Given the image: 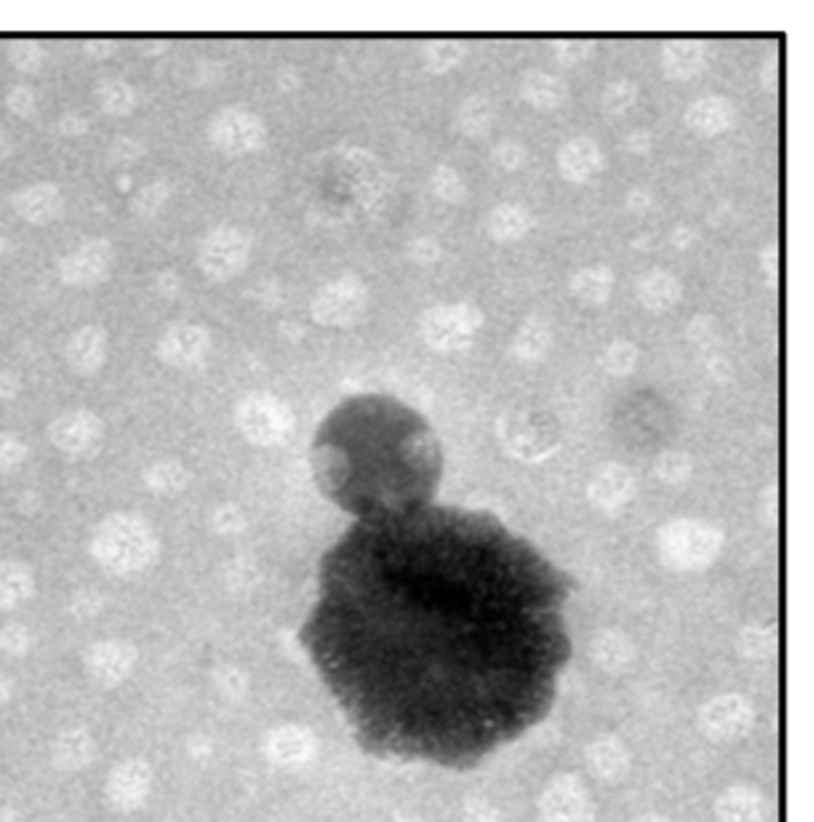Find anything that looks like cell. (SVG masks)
Segmentation results:
<instances>
[{
    "label": "cell",
    "mask_w": 814,
    "mask_h": 822,
    "mask_svg": "<svg viewBox=\"0 0 814 822\" xmlns=\"http://www.w3.org/2000/svg\"><path fill=\"white\" fill-rule=\"evenodd\" d=\"M12 209L22 221L32 225H48L58 221L65 211L63 189L53 182H36L15 191L12 197Z\"/></svg>",
    "instance_id": "8fae6325"
},
{
    "label": "cell",
    "mask_w": 814,
    "mask_h": 822,
    "mask_svg": "<svg viewBox=\"0 0 814 822\" xmlns=\"http://www.w3.org/2000/svg\"><path fill=\"white\" fill-rule=\"evenodd\" d=\"M431 187H433V191H435V195L439 199L451 201V203H457V201H461L466 197V185L461 180V175L457 170H454V168H447V166H439L433 173Z\"/></svg>",
    "instance_id": "f1b7e54d"
},
{
    "label": "cell",
    "mask_w": 814,
    "mask_h": 822,
    "mask_svg": "<svg viewBox=\"0 0 814 822\" xmlns=\"http://www.w3.org/2000/svg\"><path fill=\"white\" fill-rule=\"evenodd\" d=\"M252 256V240L242 227L220 225L203 237L199 246V268L211 280H230L246 268Z\"/></svg>",
    "instance_id": "3957f363"
},
{
    "label": "cell",
    "mask_w": 814,
    "mask_h": 822,
    "mask_svg": "<svg viewBox=\"0 0 814 822\" xmlns=\"http://www.w3.org/2000/svg\"><path fill=\"white\" fill-rule=\"evenodd\" d=\"M707 46L702 41H669L661 51V67L671 79H691L705 70Z\"/></svg>",
    "instance_id": "2e32d148"
},
{
    "label": "cell",
    "mask_w": 814,
    "mask_h": 822,
    "mask_svg": "<svg viewBox=\"0 0 814 822\" xmlns=\"http://www.w3.org/2000/svg\"><path fill=\"white\" fill-rule=\"evenodd\" d=\"M154 484H156L158 488H172V484L177 486V469H172V467H168V469L158 467V469L154 471Z\"/></svg>",
    "instance_id": "b9f144b4"
},
{
    "label": "cell",
    "mask_w": 814,
    "mask_h": 822,
    "mask_svg": "<svg viewBox=\"0 0 814 822\" xmlns=\"http://www.w3.org/2000/svg\"><path fill=\"white\" fill-rule=\"evenodd\" d=\"M624 146L631 151V154H636V156L650 154V148H653V134H650V132H645V130L631 132V134L626 136Z\"/></svg>",
    "instance_id": "74e56055"
},
{
    "label": "cell",
    "mask_w": 814,
    "mask_h": 822,
    "mask_svg": "<svg viewBox=\"0 0 814 822\" xmlns=\"http://www.w3.org/2000/svg\"><path fill=\"white\" fill-rule=\"evenodd\" d=\"M661 553L676 567H698L714 557L720 547V533L698 522H676L659 538Z\"/></svg>",
    "instance_id": "52a82bcc"
},
{
    "label": "cell",
    "mask_w": 814,
    "mask_h": 822,
    "mask_svg": "<svg viewBox=\"0 0 814 822\" xmlns=\"http://www.w3.org/2000/svg\"><path fill=\"white\" fill-rule=\"evenodd\" d=\"M533 230V215L526 206L500 203L488 218V232L500 242H516Z\"/></svg>",
    "instance_id": "d6986e66"
},
{
    "label": "cell",
    "mask_w": 814,
    "mask_h": 822,
    "mask_svg": "<svg viewBox=\"0 0 814 822\" xmlns=\"http://www.w3.org/2000/svg\"><path fill=\"white\" fill-rule=\"evenodd\" d=\"M638 101V87L628 79L612 81L610 87L602 91V108L610 115H624L628 113Z\"/></svg>",
    "instance_id": "484cf974"
},
{
    "label": "cell",
    "mask_w": 814,
    "mask_h": 822,
    "mask_svg": "<svg viewBox=\"0 0 814 822\" xmlns=\"http://www.w3.org/2000/svg\"><path fill=\"white\" fill-rule=\"evenodd\" d=\"M211 349V335L199 323H172L168 331L160 335L158 354L163 362L170 366H197L205 359Z\"/></svg>",
    "instance_id": "9c48e42d"
},
{
    "label": "cell",
    "mask_w": 814,
    "mask_h": 822,
    "mask_svg": "<svg viewBox=\"0 0 814 822\" xmlns=\"http://www.w3.org/2000/svg\"><path fill=\"white\" fill-rule=\"evenodd\" d=\"M482 316L473 304H439L425 311L421 335L433 349L457 352L473 342Z\"/></svg>",
    "instance_id": "7a4b0ae2"
},
{
    "label": "cell",
    "mask_w": 814,
    "mask_h": 822,
    "mask_svg": "<svg viewBox=\"0 0 814 822\" xmlns=\"http://www.w3.org/2000/svg\"><path fill=\"white\" fill-rule=\"evenodd\" d=\"M521 96H523V101L540 108V111H551V108H559L564 101L569 99V87L555 75L535 70V73L523 75Z\"/></svg>",
    "instance_id": "e0dca14e"
},
{
    "label": "cell",
    "mask_w": 814,
    "mask_h": 822,
    "mask_svg": "<svg viewBox=\"0 0 814 822\" xmlns=\"http://www.w3.org/2000/svg\"><path fill=\"white\" fill-rule=\"evenodd\" d=\"M239 426L254 443L272 445L285 441L292 429V414L278 397L252 395L239 407Z\"/></svg>",
    "instance_id": "ba28073f"
},
{
    "label": "cell",
    "mask_w": 814,
    "mask_h": 822,
    "mask_svg": "<svg viewBox=\"0 0 814 822\" xmlns=\"http://www.w3.org/2000/svg\"><path fill=\"white\" fill-rule=\"evenodd\" d=\"M368 304V290L361 278L344 276L321 287L313 297V319L330 327H349L364 316Z\"/></svg>",
    "instance_id": "5b68a950"
},
{
    "label": "cell",
    "mask_w": 814,
    "mask_h": 822,
    "mask_svg": "<svg viewBox=\"0 0 814 822\" xmlns=\"http://www.w3.org/2000/svg\"><path fill=\"white\" fill-rule=\"evenodd\" d=\"M685 122L695 134L710 140V136L724 134L734 125V105L722 99V96H707V99H700L688 108Z\"/></svg>",
    "instance_id": "5bb4252c"
},
{
    "label": "cell",
    "mask_w": 814,
    "mask_h": 822,
    "mask_svg": "<svg viewBox=\"0 0 814 822\" xmlns=\"http://www.w3.org/2000/svg\"><path fill=\"white\" fill-rule=\"evenodd\" d=\"M760 262L767 273V280L774 285L779 278V252L774 249V246H767V252L760 256Z\"/></svg>",
    "instance_id": "f35d334b"
},
{
    "label": "cell",
    "mask_w": 814,
    "mask_h": 822,
    "mask_svg": "<svg viewBox=\"0 0 814 822\" xmlns=\"http://www.w3.org/2000/svg\"><path fill=\"white\" fill-rule=\"evenodd\" d=\"M87 130V122L77 118V113H67L63 120H60V132L67 134V136H77V134H85Z\"/></svg>",
    "instance_id": "ab89813d"
},
{
    "label": "cell",
    "mask_w": 814,
    "mask_h": 822,
    "mask_svg": "<svg viewBox=\"0 0 814 822\" xmlns=\"http://www.w3.org/2000/svg\"><path fill=\"white\" fill-rule=\"evenodd\" d=\"M551 327L543 319H528L514 337V354L523 362H535L549 349Z\"/></svg>",
    "instance_id": "7402d4cb"
},
{
    "label": "cell",
    "mask_w": 814,
    "mask_h": 822,
    "mask_svg": "<svg viewBox=\"0 0 814 822\" xmlns=\"http://www.w3.org/2000/svg\"><path fill=\"white\" fill-rule=\"evenodd\" d=\"M168 197H170V187L165 182L146 185L144 189L136 191V197L132 201V211L140 218H154L163 209L165 201H168Z\"/></svg>",
    "instance_id": "4316f807"
},
{
    "label": "cell",
    "mask_w": 814,
    "mask_h": 822,
    "mask_svg": "<svg viewBox=\"0 0 814 822\" xmlns=\"http://www.w3.org/2000/svg\"><path fill=\"white\" fill-rule=\"evenodd\" d=\"M494 103L486 96H471L459 108V127L466 136H486L494 125Z\"/></svg>",
    "instance_id": "cb8c5ba5"
},
{
    "label": "cell",
    "mask_w": 814,
    "mask_h": 822,
    "mask_svg": "<svg viewBox=\"0 0 814 822\" xmlns=\"http://www.w3.org/2000/svg\"><path fill=\"white\" fill-rule=\"evenodd\" d=\"M156 290L163 292V295H175L179 290V278L175 276V273H160V276L156 278Z\"/></svg>",
    "instance_id": "60d3db41"
},
{
    "label": "cell",
    "mask_w": 814,
    "mask_h": 822,
    "mask_svg": "<svg viewBox=\"0 0 814 822\" xmlns=\"http://www.w3.org/2000/svg\"><path fill=\"white\" fill-rule=\"evenodd\" d=\"M636 359H638V349L633 347V342L616 340V342H612L610 347H606V352L602 356V366L610 374L624 376V374L631 371L633 366H636Z\"/></svg>",
    "instance_id": "83f0119b"
},
{
    "label": "cell",
    "mask_w": 814,
    "mask_h": 822,
    "mask_svg": "<svg viewBox=\"0 0 814 822\" xmlns=\"http://www.w3.org/2000/svg\"><path fill=\"white\" fill-rule=\"evenodd\" d=\"M464 56V44L459 41H433L423 51L425 70L431 73H447L449 67L457 65Z\"/></svg>",
    "instance_id": "d4e9b609"
},
{
    "label": "cell",
    "mask_w": 814,
    "mask_h": 822,
    "mask_svg": "<svg viewBox=\"0 0 814 822\" xmlns=\"http://www.w3.org/2000/svg\"><path fill=\"white\" fill-rule=\"evenodd\" d=\"M8 252H10V242H8V237L0 235V262H3V258L8 256Z\"/></svg>",
    "instance_id": "f6af8a7d"
},
{
    "label": "cell",
    "mask_w": 814,
    "mask_h": 822,
    "mask_svg": "<svg viewBox=\"0 0 814 822\" xmlns=\"http://www.w3.org/2000/svg\"><path fill=\"white\" fill-rule=\"evenodd\" d=\"M557 166L564 180L588 182L602 170V154L595 142L578 136L559 148Z\"/></svg>",
    "instance_id": "4fadbf2b"
},
{
    "label": "cell",
    "mask_w": 814,
    "mask_h": 822,
    "mask_svg": "<svg viewBox=\"0 0 814 822\" xmlns=\"http://www.w3.org/2000/svg\"><path fill=\"white\" fill-rule=\"evenodd\" d=\"M22 457L24 447H20L15 437L0 435V467H12V464H18Z\"/></svg>",
    "instance_id": "8d00e7d4"
},
{
    "label": "cell",
    "mask_w": 814,
    "mask_h": 822,
    "mask_svg": "<svg viewBox=\"0 0 814 822\" xmlns=\"http://www.w3.org/2000/svg\"><path fill=\"white\" fill-rule=\"evenodd\" d=\"M681 299V285L665 270H650L638 280V301L647 311H669Z\"/></svg>",
    "instance_id": "ac0fdd59"
},
{
    "label": "cell",
    "mask_w": 814,
    "mask_h": 822,
    "mask_svg": "<svg viewBox=\"0 0 814 822\" xmlns=\"http://www.w3.org/2000/svg\"><path fill=\"white\" fill-rule=\"evenodd\" d=\"M659 476L667 478V481H681V478L688 474V459L683 455H667L665 459H659Z\"/></svg>",
    "instance_id": "836d02e7"
},
{
    "label": "cell",
    "mask_w": 814,
    "mask_h": 822,
    "mask_svg": "<svg viewBox=\"0 0 814 822\" xmlns=\"http://www.w3.org/2000/svg\"><path fill=\"white\" fill-rule=\"evenodd\" d=\"M592 51H595V44L583 38H567V41H557L555 44V53L561 65L586 63L592 56Z\"/></svg>",
    "instance_id": "4dcf8cb0"
},
{
    "label": "cell",
    "mask_w": 814,
    "mask_h": 822,
    "mask_svg": "<svg viewBox=\"0 0 814 822\" xmlns=\"http://www.w3.org/2000/svg\"><path fill=\"white\" fill-rule=\"evenodd\" d=\"M647 203H650V199H647V195H645V191H640V189L633 191L631 199H628V206H631L633 211H645Z\"/></svg>",
    "instance_id": "7bdbcfd3"
},
{
    "label": "cell",
    "mask_w": 814,
    "mask_h": 822,
    "mask_svg": "<svg viewBox=\"0 0 814 822\" xmlns=\"http://www.w3.org/2000/svg\"><path fill=\"white\" fill-rule=\"evenodd\" d=\"M8 108L20 118H30L36 108V93L34 89L18 85L8 91Z\"/></svg>",
    "instance_id": "1f68e13d"
},
{
    "label": "cell",
    "mask_w": 814,
    "mask_h": 822,
    "mask_svg": "<svg viewBox=\"0 0 814 822\" xmlns=\"http://www.w3.org/2000/svg\"><path fill=\"white\" fill-rule=\"evenodd\" d=\"M614 290V276L606 266L581 268L571 278V295L586 307H600Z\"/></svg>",
    "instance_id": "ffe728a7"
},
{
    "label": "cell",
    "mask_w": 814,
    "mask_h": 822,
    "mask_svg": "<svg viewBox=\"0 0 814 822\" xmlns=\"http://www.w3.org/2000/svg\"><path fill=\"white\" fill-rule=\"evenodd\" d=\"M53 441L67 452H85L101 437V423L87 411H75L53 423Z\"/></svg>",
    "instance_id": "9a60e30c"
},
{
    "label": "cell",
    "mask_w": 814,
    "mask_h": 822,
    "mask_svg": "<svg viewBox=\"0 0 814 822\" xmlns=\"http://www.w3.org/2000/svg\"><path fill=\"white\" fill-rule=\"evenodd\" d=\"M266 125L254 111L230 105L218 111L209 125L211 144L225 156H248L266 144Z\"/></svg>",
    "instance_id": "277c9868"
},
{
    "label": "cell",
    "mask_w": 814,
    "mask_h": 822,
    "mask_svg": "<svg viewBox=\"0 0 814 822\" xmlns=\"http://www.w3.org/2000/svg\"><path fill=\"white\" fill-rule=\"evenodd\" d=\"M569 596L490 519L427 510L356 526L323 557L301 643L368 753L468 770L547 718Z\"/></svg>",
    "instance_id": "6da1fadb"
},
{
    "label": "cell",
    "mask_w": 814,
    "mask_h": 822,
    "mask_svg": "<svg viewBox=\"0 0 814 822\" xmlns=\"http://www.w3.org/2000/svg\"><path fill=\"white\" fill-rule=\"evenodd\" d=\"M409 254H411V258H416V262H421V264H431L439 256V244L431 237H419V240L411 242Z\"/></svg>",
    "instance_id": "e575fe53"
},
{
    "label": "cell",
    "mask_w": 814,
    "mask_h": 822,
    "mask_svg": "<svg viewBox=\"0 0 814 822\" xmlns=\"http://www.w3.org/2000/svg\"><path fill=\"white\" fill-rule=\"evenodd\" d=\"M691 240H693V235H691V230H688V227H679V230L673 232V244L685 246Z\"/></svg>",
    "instance_id": "ee69618b"
},
{
    "label": "cell",
    "mask_w": 814,
    "mask_h": 822,
    "mask_svg": "<svg viewBox=\"0 0 814 822\" xmlns=\"http://www.w3.org/2000/svg\"><path fill=\"white\" fill-rule=\"evenodd\" d=\"M494 160L500 163L504 170H516L521 163L526 160V151L514 142H504L494 148Z\"/></svg>",
    "instance_id": "d6a6232c"
},
{
    "label": "cell",
    "mask_w": 814,
    "mask_h": 822,
    "mask_svg": "<svg viewBox=\"0 0 814 822\" xmlns=\"http://www.w3.org/2000/svg\"><path fill=\"white\" fill-rule=\"evenodd\" d=\"M140 156H142V146L134 140H127V136H122V140H118L113 148H110V158L118 163H132Z\"/></svg>",
    "instance_id": "d590c367"
},
{
    "label": "cell",
    "mask_w": 814,
    "mask_h": 822,
    "mask_svg": "<svg viewBox=\"0 0 814 822\" xmlns=\"http://www.w3.org/2000/svg\"><path fill=\"white\" fill-rule=\"evenodd\" d=\"M8 58L18 70L34 73L44 65V48H41L36 41H15V44H10Z\"/></svg>",
    "instance_id": "f546056e"
},
{
    "label": "cell",
    "mask_w": 814,
    "mask_h": 822,
    "mask_svg": "<svg viewBox=\"0 0 814 822\" xmlns=\"http://www.w3.org/2000/svg\"><path fill=\"white\" fill-rule=\"evenodd\" d=\"M113 262V244L108 240L93 237L67 252L58 266V273L67 285L79 287V290H91V287H99L110 278Z\"/></svg>",
    "instance_id": "8992f818"
},
{
    "label": "cell",
    "mask_w": 814,
    "mask_h": 822,
    "mask_svg": "<svg viewBox=\"0 0 814 822\" xmlns=\"http://www.w3.org/2000/svg\"><path fill=\"white\" fill-rule=\"evenodd\" d=\"M96 103L108 115H130L136 108V91L124 79H103L96 87Z\"/></svg>",
    "instance_id": "603a6c76"
},
{
    "label": "cell",
    "mask_w": 814,
    "mask_h": 822,
    "mask_svg": "<svg viewBox=\"0 0 814 822\" xmlns=\"http://www.w3.org/2000/svg\"><path fill=\"white\" fill-rule=\"evenodd\" d=\"M65 356L67 364H70L73 371L77 374L99 371L108 356V333L96 323L81 325L79 331H75L73 337L67 340Z\"/></svg>",
    "instance_id": "7c38bea8"
},
{
    "label": "cell",
    "mask_w": 814,
    "mask_h": 822,
    "mask_svg": "<svg viewBox=\"0 0 814 822\" xmlns=\"http://www.w3.org/2000/svg\"><path fill=\"white\" fill-rule=\"evenodd\" d=\"M101 553L113 562H134L148 553L150 538L142 522L130 516H118L101 529L99 536Z\"/></svg>",
    "instance_id": "30bf717a"
},
{
    "label": "cell",
    "mask_w": 814,
    "mask_h": 822,
    "mask_svg": "<svg viewBox=\"0 0 814 822\" xmlns=\"http://www.w3.org/2000/svg\"><path fill=\"white\" fill-rule=\"evenodd\" d=\"M633 490V481H631V474L618 469V467H612L602 471L595 484H592V490L590 496L592 500H595L600 507H606V510H612V507H618L621 502H626L628 496Z\"/></svg>",
    "instance_id": "44dd1931"
}]
</instances>
